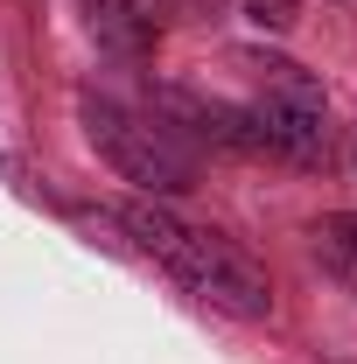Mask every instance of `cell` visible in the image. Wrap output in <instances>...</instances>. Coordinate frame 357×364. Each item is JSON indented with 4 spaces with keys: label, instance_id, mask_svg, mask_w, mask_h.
<instances>
[{
    "label": "cell",
    "instance_id": "277c9868",
    "mask_svg": "<svg viewBox=\"0 0 357 364\" xmlns=\"http://www.w3.org/2000/svg\"><path fill=\"white\" fill-rule=\"evenodd\" d=\"M85 28L112 56H147L161 21H154V0H85Z\"/></svg>",
    "mask_w": 357,
    "mask_h": 364
},
{
    "label": "cell",
    "instance_id": "7a4b0ae2",
    "mask_svg": "<svg viewBox=\"0 0 357 364\" xmlns=\"http://www.w3.org/2000/svg\"><path fill=\"white\" fill-rule=\"evenodd\" d=\"M78 112H85L91 147H98L127 182H140L154 203L196 189V154L176 140V127H169L161 112H134V105H119V98H85Z\"/></svg>",
    "mask_w": 357,
    "mask_h": 364
},
{
    "label": "cell",
    "instance_id": "6da1fadb",
    "mask_svg": "<svg viewBox=\"0 0 357 364\" xmlns=\"http://www.w3.org/2000/svg\"><path fill=\"white\" fill-rule=\"evenodd\" d=\"M112 225L127 231V245H134L140 259H154L169 280H182L203 309H218V316H231V322H267V316H273L267 273L252 267L224 231L189 225V218L169 210V203H154V196L119 203V210H112Z\"/></svg>",
    "mask_w": 357,
    "mask_h": 364
},
{
    "label": "cell",
    "instance_id": "8992f818",
    "mask_svg": "<svg viewBox=\"0 0 357 364\" xmlns=\"http://www.w3.org/2000/svg\"><path fill=\"white\" fill-rule=\"evenodd\" d=\"M245 14H252L260 28H294V14H302V0H245Z\"/></svg>",
    "mask_w": 357,
    "mask_h": 364
},
{
    "label": "cell",
    "instance_id": "5b68a950",
    "mask_svg": "<svg viewBox=\"0 0 357 364\" xmlns=\"http://www.w3.org/2000/svg\"><path fill=\"white\" fill-rule=\"evenodd\" d=\"M315 259L336 273L343 287H357V210H329L315 225Z\"/></svg>",
    "mask_w": 357,
    "mask_h": 364
},
{
    "label": "cell",
    "instance_id": "3957f363",
    "mask_svg": "<svg viewBox=\"0 0 357 364\" xmlns=\"http://www.w3.org/2000/svg\"><path fill=\"white\" fill-rule=\"evenodd\" d=\"M267 91L245 105L252 112V127H260V154L273 161H294V168H322L329 161V112H322V91L302 77V63H287V56H245Z\"/></svg>",
    "mask_w": 357,
    "mask_h": 364
}]
</instances>
